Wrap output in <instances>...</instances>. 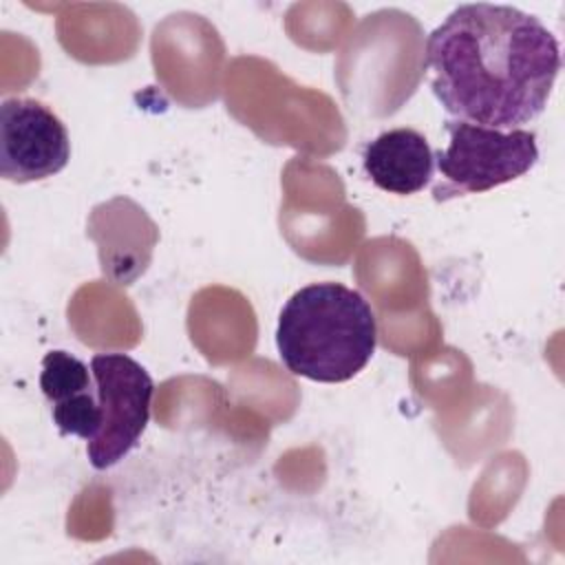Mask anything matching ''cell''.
Masks as SVG:
<instances>
[{
  "mask_svg": "<svg viewBox=\"0 0 565 565\" xmlns=\"http://www.w3.org/2000/svg\"><path fill=\"white\" fill-rule=\"evenodd\" d=\"M377 320L364 296L342 282L300 287L282 307L276 347L282 364L300 377L340 384L373 358Z\"/></svg>",
  "mask_w": 565,
  "mask_h": 565,
  "instance_id": "7a4b0ae2",
  "label": "cell"
},
{
  "mask_svg": "<svg viewBox=\"0 0 565 565\" xmlns=\"http://www.w3.org/2000/svg\"><path fill=\"white\" fill-rule=\"evenodd\" d=\"M90 373L102 406V428L88 441L86 455L93 468L106 470L119 463L141 439L150 419L154 382L126 353L93 355Z\"/></svg>",
  "mask_w": 565,
  "mask_h": 565,
  "instance_id": "277c9868",
  "label": "cell"
},
{
  "mask_svg": "<svg viewBox=\"0 0 565 565\" xmlns=\"http://www.w3.org/2000/svg\"><path fill=\"white\" fill-rule=\"evenodd\" d=\"M444 128L448 146L435 154L444 177L433 190L435 201L488 192L523 177L539 161V143L532 130H497L459 119H448Z\"/></svg>",
  "mask_w": 565,
  "mask_h": 565,
  "instance_id": "3957f363",
  "label": "cell"
},
{
  "mask_svg": "<svg viewBox=\"0 0 565 565\" xmlns=\"http://www.w3.org/2000/svg\"><path fill=\"white\" fill-rule=\"evenodd\" d=\"M90 375L93 373L79 358L71 355L68 351L55 349L42 358L40 388L51 406L64 404L82 393L93 391L95 380H90Z\"/></svg>",
  "mask_w": 565,
  "mask_h": 565,
  "instance_id": "52a82bcc",
  "label": "cell"
},
{
  "mask_svg": "<svg viewBox=\"0 0 565 565\" xmlns=\"http://www.w3.org/2000/svg\"><path fill=\"white\" fill-rule=\"evenodd\" d=\"M364 172L384 192L415 194L424 190L435 170V154L415 128H393L366 143Z\"/></svg>",
  "mask_w": 565,
  "mask_h": 565,
  "instance_id": "8992f818",
  "label": "cell"
},
{
  "mask_svg": "<svg viewBox=\"0 0 565 565\" xmlns=\"http://www.w3.org/2000/svg\"><path fill=\"white\" fill-rule=\"evenodd\" d=\"M437 102L459 121L514 130L547 106L561 71L552 31L510 4L452 9L426 40Z\"/></svg>",
  "mask_w": 565,
  "mask_h": 565,
  "instance_id": "6da1fadb",
  "label": "cell"
},
{
  "mask_svg": "<svg viewBox=\"0 0 565 565\" xmlns=\"http://www.w3.org/2000/svg\"><path fill=\"white\" fill-rule=\"evenodd\" d=\"M71 159L64 121L42 102L11 97L0 106V174L29 183L57 174Z\"/></svg>",
  "mask_w": 565,
  "mask_h": 565,
  "instance_id": "5b68a950",
  "label": "cell"
}]
</instances>
